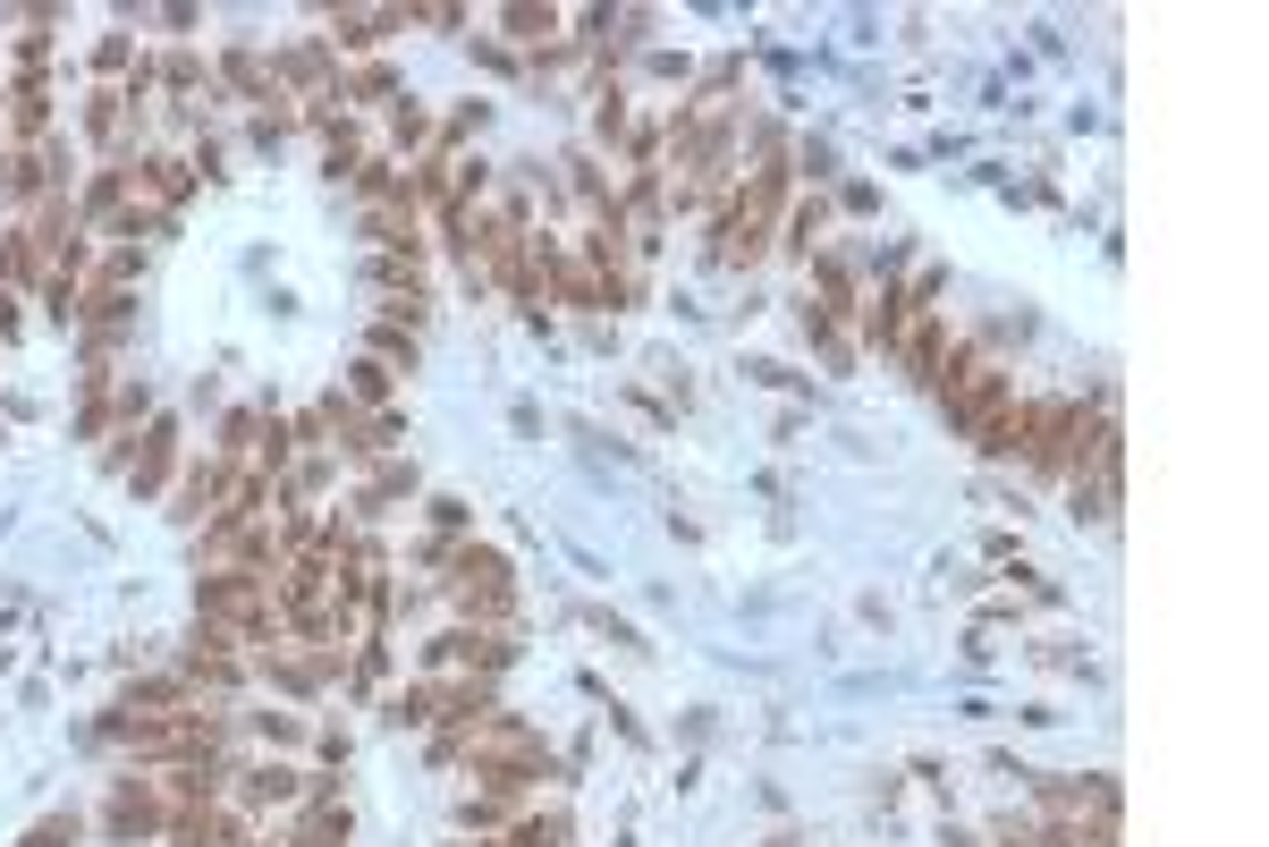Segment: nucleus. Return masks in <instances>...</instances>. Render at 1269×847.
<instances>
[{
  "label": "nucleus",
  "instance_id": "f257e3e1",
  "mask_svg": "<svg viewBox=\"0 0 1269 847\" xmlns=\"http://www.w3.org/2000/svg\"><path fill=\"white\" fill-rule=\"evenodd\" d=\"M26 847H77V822H43V831H34Z\"/></svg>",
  "mask_w": 1269,
  "mask_h": 847
}]
</instances>
